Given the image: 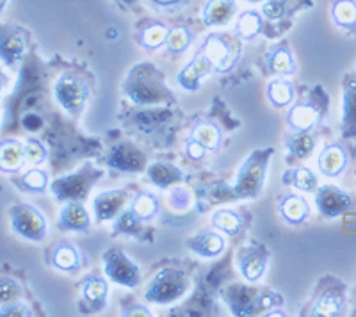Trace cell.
<instances>
[{
    "mask_svg": "<svg viewBox=\"0 0 356 317\" xmlns=\"http://www.w3.org/2000/svg\"><path fill=\"white\" fill-rule=\"evenodd\" d=\"M278 211L287 223L301 225L308 220L310 216V207H308L307 200L303 196L289 195L285 196L278 205Z\"/></svg>",
    "mask_w": 356,
    "mask_h": 317,
    "instance_id": "44dd1931",
    "label": "cell"
},
{
    "mask_svg": "<svg viewBox=\"0 0 356 317\" xmlns=\"http://www.w3.org/2000/svg\"><path fill=\"white\" fill-rule=\"evenodd\" d=\"M52 264L61 271H75L81 266V253L72 244L63 243L54 250Z\"/></svg>",
    "mask_w": 356,
    "mask_h": 317,
    "instance_id": "f1b7e54d",
    "label": "cell"
},
{
    "mask_svg": "<svg viewBox=\"0 0 356 317\" xmlns=\"http://www.w3.org/2000/svg\"><path fill=\"white\" fill-rule=\"evenodd\" d=\"M59 227L72 232H88L91 228V220L82 202H66L59 216Z\"/></svg>",
    "mask_w": 356,
    "mask_h": 317,
    "instance_id": "ac0fdd59",
    "label": "cell"
},
{
    "mask_svg": "<svg viewBox=\"0 0 356 317\" xmlns=\"http://www.w3.org/2000/svg\"><path fill=\"white\" fill-rule=\"evenodd\" d=\"M152 4L159 6V8H177L184 2V0H150Z\"/></svg>",
    "mask_w": 356,
    "mask_h": 317,
    "instance_id": "681fc988",
    "label": "cell"
},
{
    "mask_svg": "<svg viewBox=\"0 0 356 317\" xmlns=\"http://www.w3.org/2000/svg\"><path fill=\"white\" fill-rule=\"evenodd\" d=\"M123 316H150V310L141 305H132L130 309H123Z\"/></svg>",
    "mask_w": 356,
    "mask_h": 317,
    "instance_id": "c3c4849f",
    "label": "cell"
},
{
    "mask_svg": "<svg viewBox=\"0 0 356 317\" xmlns=\"http://www.w3.org/2000/svg\"><path fill=\"white\" fill-rule=\"evenodd\" d=\"M289 154L296 158H307L308 155L316 148V136L312 134V131L305 132H294L291 138L285 143Z\"/></svg>",
    "mask_w": 356,
    "mask_h": 317,
    "instance_id": "4dcf8cb0",
    "label": "cell"
},
{
    "mask_svg": "<svg viewBox=\"0 0 356 317\" xmlns=\"http://www.w3.org/2000/svg\"><path fill=\"white\" fill-rule=\"evenodd\" d=\"M248 2H262V0H248Z\"/></svg>",
    "mask_w": 356,
    "mask_h": 317,
    "instance_id": "f5cc1de1",
    "label": "cell"
},
{
    "mask_svg": "<svg viewBox=\"0 0 356 317\" xmlns=\"http://www.w3.org/2000/svg\"><path fill=\"white\" fill-rule=\"evenodd\" d=\"M123 93L138 106L171 104L175 100L164 74L152 63H139L130 70L123 82Z\"/></svg>",
    "mask_w": 356,
    "mask_h": 317,
    "instance_id": "6da1fadb",
    "label": "cell"
},
{
    "mask_svg": "<svg viewBox=\"0 0 356 317\" xmlns=\"http://www.w3.org/2000/svg\"><path fill=\"white\" fill-rule=\"evenodd\" d=\"M191 289V278L180 269H162L150 280L145 298L157 305H168L180 300Z\"/></svg>",
    "mask_w": 356,
    "mask_h": 317,
    "instance_id": "277c9868",
    "label": "cell"
},
{
    "mask_svg": "<svg viewBox=\"0 0 356 317\" xmlns=\"http://www.w3.org/2000/svg\"><path fill=\"white\" fill-rule=\"evenodd\" d=\"M6 4H8V0H0V13L4 11V8H6Z\"/></svg>",
    "mask_w": 356,
    "mask_h": 317,
    "instance_id": "f907efd6",
    "label": "cell"
},
{
    "mask_svg": "<svg viewBox=\"0 0 356 317\" xmlns=\"http://www.w3.org/2000/svg\"><path fill=\"white\" fill-rule=\"evenodd\" d=\"M267 98L275 107H287L294 100V88L289 81L276 79L267 86Z\"/></svg>",
    "mask_w": 356,
    "mask_h": 317,
    "instance_id": "e575fe53",
    "label": "cell"
},
{
    "mask_svg": "<svg viewBox=\"0 0 356 317\" xmlns=\"http://www.w3.org/2000/svg\"><path fill=\"white\" fill-rule=\"evenodd\" d=\"M25 52L24 34L17 29H0V59L6 65H15L20 61Z\"/></svg>",
    "mask_w": 356,
    "mask_h": 317,
    "instance_id": "e0dca14e",
    "label": "cell"
},
{
    "mask_svg": "<svg viewBox=\"0 0 356 317\" xmlns=\"http://www.w3.org/2000/svg\"><path fill=\"white\" fill-rule=\"evenodd\" d=\"M193 40H195V34L191 33L187 27H173L168 33L166 49L171 54H180L193 43Z\"/></svg>",
    "mask_w": 356,
    "mask_h": 317,
    "instance_id": "f35d334b",
    "label": "cell"
},
{
    "mask_svg": "<svg viewBox=\"0 0 356 317\" xmlns=\"http://www.w3.org/2000/svg\"><path fill=\"white\" fill-rule=\"evenodd\" d=\"M212 227L228 236H237L243 228V218L237 212L222 209V211H216L212 216Z\"/></svg>",
    "mask_w": 356,
    "mask_h": 317,
    "instance_id": "d590c367",
    "label": "cell"
},
{
    "mask_svg": "<svg viewBox=\"0 0 356 317\" xmlns=\"http://www.w3.org/2000/svg\"><path fill=\"white\" fill-rule=\"evenodd\" d=\"M267 70L273 75H292L296 72V63L291 50L284 45L273 47L266 56Z\"/></svg>",
    "mask_w": 356,
    "mask_h": 317,
    "instance_id": "603a6c76",
    "label": "cell"
},
{
    "mask_svg": "<svg viewBox=\"0 0 356 317\" xmlns=\"http://www.w3.org/2000/svg\"><path fill=\"white\" fill-rule=\"evenodd\" d=\"M25 158L24 147L18 141L0 143V170L2 171H17L22 166V161Z\"/></svg>",
    "mask_w": 356,
    "mask_h": 317,
    "instance_id": "83f0119b",
    "label": "cell"
},
{
    "mask_svg": "<svg viewBox=\"0 0 356 317\" xmlns=\"http://www.w3.org/2000/svg\"><path fill=\"white\" fill-rule=\"evenodd\" d=\"M222 300L234 316H255L260 312H271L282 305V294L275 291H257L248 285L234 284L222 291Z\"/></svg>",
    "mask_w": 356,
    "mask_h": 317,
    "instance_id": "7a4b0ae2",
    "label": "cell"
},
{
    "mask_svg": "<svg viewBox=\"0 0 356 317\" xmlns=\"http://www.w3.org/2000/svg\"><path fill=\"white\" fill-rule=\"evenodd\" d=\"M20 285L11 278H0V305H8L20 298Z\"/></svg>",
    "mask_w": 356,
    "mask_h": 317,
    "instance_id": "60d3db41",
    "label": "cell"
},
{
    "mask_svg": "<svg viewBox=\"0 0 356 317\" xmlns=\"http://www.w3.org/2000/svg\"><path fill=\"white\" fill-rule=\"evenodd\" d=\"M24 155L31 164H41L47 158V150L36 139H29L24 145Z\"/></svg>",
    "mask_w": 356,
    "mask_h": 317,
    "instance_id": "b9f144b4",
    "label": "cell"
},
{
    "mask_svg": "<svg viewBox=\"0 0 356 317\" xmlns=\"http://www.w3.org/2000/svg\"><path fill=\"white\" fill-rule=\"evenodd\" d=\"M13 230L20 234L24 239L40 243L47 237V220L33 205H17L11 209Z\"/></svg>",
    "mask_w": 356,
    "mask_h": 317,
    "instance_id": "9c48e42d",
    "label": "cell"
},
{
    "mask_svg": "<svg viewBox=\"0 0 356 317\" xmlns=\"http://www.w3.org/2000/svg\"><path fill=\"white\" fill-rule=\"evenodd\" d=\"M20 184L25 191L43 193L47 189V186H49V177H47V173L43 170H29L22 177Z\"/></svg>",
    "mask_w": 356,
    "mask_h": 317,
    "instance_id": "ab89813d",
    "label": "cell"
},
{
    "mask_svg": "<svg viewBox=\"0 0 356 317\" xmlns=\"http://www.w3.org/2000/svg\"><path fill=\"white\" fill-rule=\"evenodd\" d=\"M342 127H344V136L353 138L356 136V82L351 81L344 90V104H342Z\"/></svg>",
    "mask_w": 356,
    "mask_h": 317,
    "instance_id": "4316f807",
    "label": "cell"
},
{
    "mask_svg": "<svg viewBox=\"0 0 356 317\" xmlns=\"http://www.w3.org/2000/svg\"><path fill=\"white\" fill-rule=\"evenodd\" d=\"M107 166L122 173H139L146 170V155L132 143H118L107 155Z\"/></svg>",
    "mask_w": 356,
    "mask_h": 317,
    "instance_id": "30bf717a",
    "label": "cell"
},
{
    "mask_svg": "<svg viewBox=\"0 0 356 317\" xmlns=\"http://www.w3.org/2000/svg\"><path fill=\"white\" fill-rule=\"evenodd\" d=\"M22 123H24V127L27 129V131H40L41 125H43V120L38 116V114H27L24 120H22Z\"/></svg>",
    "mask_w": 356,
    "mask_h": 317,
    "instance_id": "bcb514c9",
    "label": "cell"
},
{
    "mask_svg": "<svg viewBox=\"0 0 356 317\" xmlns=\"http://www.w3.org/2000/svg\"><path fill=\"white\" fill-rule=\"evenodd\" d=\"M260 31H262V18H260V13L257 11H244L235 24V34L241 40H255Z\"/></svg>",
    "mask_w": 356,
    "mask_h": 317,
    "instance_id": "d6a6232c",
    "label": "cell"
},
{
    "mask_svg": "<svg viewBox=\"0 0 356 317\" xmlns=\"http://www.w3.org/2000/svg\"><path fill=\"white\" fill-rule=\"evenodd\" d=\"M107 293H109V285L104 278L100 277H91L86 280L84 287H82V296L84 301L89 305V309L98 312L106 307Z\"/></svg>",
    "mask_w": 356,
    "mask_h": 317,
    "instance_id": "cb8c5ba5",
    "label": "cell"
},
{
    "mask_svg": "<svg viewBox=\"0 0 356 317\" xmlns=\"http://www.w3.org/2000/svg\"><path fill=\"white\" fill-rule=\"evenodd\" d=\"M239 271L246 282H259L264 277L267 266V252L257 244H250L239 252Z\"/></svg>",
    "mask_w": 356,
    "mask_h": 317,
    "instance_id": "7c38bea8",
    "label": "cell"
},
{
    "mask_svg": "<svg viewBox=\"0 0 356 317\" xmlns=\"http://www.w3.org/2000/svg\"><path fill=\"white\" fill-rule=\"evenodd\" d=\"M104 271L114 284L123 287H138L141 282L138 264L120 248H111L104 253Z\"/></svg>",
    "mask_w": 356,
    "mask_h": 317,
    "instance_id": "52a82bcc",
    "label": "cell"
},
{
    "mask_svg": "<svg viewBox=\"0 0 356 317\" xmlns=\"http://www.w3.org/2000/svg\"><path fill=\"white\" fill-rule=\"evenodd\" d=\"M159 209H161L159 200L152 193L145 191L134 196L132 204H130V211L138 216L141 221H150L152 218H155L159 214Z\"/></svg>",
    "mask_w": 356,
    "mask_h": 317,
    "instance_id": "1f68e13d",
    "label": "cell"
},
{
    "mask_svg": "<svg viewBox=\"0 0 356 317\" xmlns=\"http://www.w3.org/2000/svg\"><path fill=\"white\" fill-rule=\"evenodd\" d=\"M211 72H214L211 61H209L205 57V54L200 50V52L193 57V61L187 66H184L182 72L178 74L177 81L186 91H198L202 81L207 75L211 74Z\"/></svg>",
    "mask_w": 356,
    "mask_h": 317,
    "instance_id": "5bb4252c",
    "label": "cell"
},
{
    "mask_svg": "<svg viewBox=\"0 0 356 317\" xmlns=\"http://www.w3.org/2000/svg\"><path fill=\"white\" fill-rule=\"evenodd\" d=\"M344 312V298L335 293H326L314 301L310 307V316H340Z\"/></svg>",
    "mask_w": 356,
    "mask_h": 317,
    "instance_id": "f546056e",
    "label": "cell"
},
{
    "mask_svg": "<svg viewBox=\"0 0 356 317\" xmlns=\"http://www.w3.org/2000/svg\"><path fill=\"white\" fill-rule=\"evenodd\" d=\"M114 234H125V236L139 237L143 232V221L132 211H122L114 221Z\"/></svg>",
    "mask_w": 356,
    "mask_h": 317,
    "instance_id": "8d00e7d4",
    "label": "cell"
},
{
    "mask_svg": "<svg viewBox=\"0 0 356 317\" xmlns=\"http://www.w3.org/2000/svg\"><path fill=\"white\" fill-rule=\"evenodd\" d=\"M332 18L339 27H356V2L355 0H335L332 6Z\"/></svg>",
    "mask_w": 356,
    "mask_h": 317,
    "instance_id": "836d02e7",
    "label": "cell"
},
{
    "mask_svg": "<svg viewBox=\"0 0 356 317\" xmlns=\"http://www.w3.org/2000/svg\"><path fill=\"white\" fill-rule=\"evenodd\" d=\"M319 171L326 177H339L348 166V154L340 145H328L324 147L319 155Z\"/></svg>",
    "mask_w": 356,
    "mask_h": 317,
    "instance_id": "d6986e66",
    "label": "cell"
},
{
    "mask_svg": "<svg viewBox=\"0 0 356 317\" xmlns=\"http://www.w3.org/2000/svg\"><path fill=\"white\" fill-rule=\"evenodd\" d=\"M102 175H104V171L97 170L91 163H86L84 166L79 168L72 175L57 179L50 187H52L54 196L59 202H65V204L66 202H84L93 184Z\"/></svg>",
    "mask_w": 356,
    "mask_h": 317,
    "instance_id": "5b68a950",
    "label": "cell"
},
{
    "mask_svg": "<svg viewBox=\"0 0 356 317\" xmlns=\"http://www.w3.org/2000/svg\"><path fill=\"white\" fill-rule=\"evenodd\" d=\"M56 100L68 114H79L89 98V86L75 74H65L59 77L54 88Z\"/></svg>",
    "mask_w": 356,
    "mask_h": 317,
    "instance_id": "ba28073f",
    "label": "cell"
},
{
    "mask_svg": "<svg viewBox=\"0 0 356 317\" xmlns=\"http://www.w3.org/2000/svg\"><path fill=\"white\" fill-rule=\"evenodd\" d=\"M284 184H291V186H294L296 189H300L303 193H316L319 180H317V175L310 168L301 166L296 168V170L285 171Z\"/></svg>",
    "mask_w": 356,
    "mask_h": 317,
    "instance_id": "484cf974",
    "label": "cell"
},
{
    "mask_svg": "<svg viewBox=\"0 0 356 317\" xmlns=\"http://www.w3.org/2000/svg\"><path fill=\"white\" fill-rule=\"evenodd\" d=\"M168 33H170V29H168L166 25L152 24V25H148L145 31H143L139 41H141V45L145 47V49L155 50V49H159V47L166 45Z\"/></svg>",
    "mask_w": 356,
    "mask_h": 317,
    "instance_id": "74e56055",
    "label": "cell"
},
{
    "mask_svg": "<svg viewBox=\"0 0 356 317\" xmlns=\"http://www.w3.org/2000/svg\"><path fill=\"white\" fill-rule=\"evenodd\" d=\"M187 155H189L191 158H195V161H198V158H202L203 155H205V148L202 147V145H198V143L196 141H187Z\"/></svg>",
    "mask_w": 356,
    "mask_h": 317,
    "instance_id": "7dc6e473",
    "label": "cell"
},
{
    "mask_svg": "<svg viewBox=\"0 0 356 317\" xmlns=\"http://www.w3.org/2000/svg\"><path fill=\"white\" fill-rule=\"evenodd\" d=\"M319 107L314 102H301L296 104L291 111H289L287 123L294 132H305L316 129V125L321 120Z\"/></svg>",
    "mask_w": 356,
    "mask_h": 317,
    "instance_id": "9a60e30c",
    "label": "cell"
},
{
    "mask_svg": "<svg viewBox=\"0 0 356 317\" xmlns=\"http://www.w3.org/2000/svg\"><path fill=\"white\" fill-rule=\"evenodd\" d=\"M171 207L175 211H187L191 207V195L184 187H175L171 193Z\"/></svg>",
    "mask_w": 356,
    "mask_h": 317,
    "instance_id": "ee69618b",
    "label": "cell"
},
{
    "mask_svg": "<svg viewBox=\"0 0 356 317\" xmlns=\"http://www.w3.org/2000/svg\"><path fill=\"white\" fill-rule=\"evenodd\" d=\"M189 139L202 145L207 152H214L218 150L219 143H221V131H219L218 125H214V123L203 122L195 125V129L191 131Z\"/></svg>",
    "mask_w": 356,
    "mask_h": 317,
    "instance_id": "d4e9b609",
    "label": "cell"
},
{
    "mask_svg": "<svg viewBox=\"0 0 356 317\" xmlns=\"http://www.w3.org/2000/svg\"><path fill=\"white\" fill-rule=\"evenodd\" d=\"M273 154H275L273 148H259V150L251 152V155L244 161L237 173V180L234 186L235 198L253 200L262 193L266 171Z\"/></svg>",
    "mask_w": 356,
    "mask_h": 317,
    "instance_id": "3957f363",
    "label": "cell"
},
{
    "mask_svg": "<svg viewBox=\"0 0 356 317\" xmlns=\"http://www.w3.org/2000/svg\"><path fill=\"white\" fill-rule=\"evenodd\" d=\"M316 205L324 218H339L353 207V200L339 187L321 186L316 191Z\"/></svg>",
    "mask_w": 356,
    "mask_h": 317,
    "instance_id": "8fae6325",
    "label": "cell"
},
{
    "mask_svg": "<svg viewBox=\"0 0 356 317\" xmlns=\"http://www.w3.org/2000/svg\"><path fill=\"white\" fill-rule=\"evenodd\" d=\"M235 0H209L203 8V24L207 27H225L235 18Z\"/></svg>",
    "mask_w": 356,
    "mask_h": 317,
    "instance_id": "2e32d148",
    "label": "cell"
},
{
    "mask_svg": "<svg viewBox=\"0 0 356 317\" xmlns=\"http://www.w3.org/2000/svg\"><path fill=\"white\" fill-rule=\"evenodd\" d=\"M31 316V310L29 307H25L24 303H18V301H13L0 309V317H25Z\"/></svg>",
    "mask_w": 356,
    "mask_h": 317,
    "instance_id": "f6af8a7d",
    "label": "cell"
},
{
    "mask_svg": "<svg viewBox=\"0 0 356 317\" xmlns=\"http://www.w3.org/2000/svg\"><path fill=\"white\" fill-rule=\"evenodd\" d=\"M123 2H125V4H136L138 0H123Z\"/></svg>",
    "mask_w": 356,
    "mask_h": 317,
    "instance_id": "816d5d0a",
    "label": "cell"
},
{
    "mask_svg": "<svg viewBox=\"0 0 356 317\" xmlns=\"http://www.w3.org/2000/svg\"><path fill=\"white\" fill-rule=\"evenodd\" d=\"M187 248L205 259H214L225 250V239L218 232H203L187 239Z\"/></svg>",
    "mask_w": 356,
    "mask_h": 317,
    "instance_id": "ffe728a7",
    "label": "cell"
},
{
    "mask_svg": "<svg viewBox=\"0 0 356 317\" xmlns=\"http://www.w3.org/2000/svg\"><path fill=\"white\" fill-rule=\"evenodd\" d=\"M127 202H129V193L123 191V189L100 193L93 202V211L95 216H97L98 223L114 220V218L123 211Z\"/></svg>",
    "mask_w": 356,
    "mask_h": 317,
    "instance_id": "4fadbf2b",
    "label": "cell"
},
{
    "mask_svg": "<svg viewBox=\"0 0 356 317\" xmlns=\"http://www.w3.org/2000/svg\"><path fill=\"white\" fill-rule=\"evenodd\" d=\"M146 175L152 182L161 189H168L171 186L182 182L184 173L178 170L177 166L170 163H154L150 166H146Z\"/></svg>",
    "mask_w": 356,
    "mask_h": 317,
    "instance_id": "7402d4cb",
    "label": "cell"
},
{
    "mask_svg": "<svg viewBox=\"0 0 356 317\" xmlns=\"http://www.w3.org/2000/svg\"><path fill=\"white\" fill-rule=\"evenodd\" d=\"M0 90H2V79H0Z\"/></svg>",
    "mask_w": 356,
    "mask_h": 317,
    "instance_id": "db71d44e",
    "label": "cell"
},
{
    "mask_svg": "<svg viewBox=\"0 0 356 317\" xmlns=\"http://www.w3.org/2000/svg\"><path fill=\"white\" fill-rule=\"evenodd\" d=\"M287 2L285 0H266L262 4V15L269 20H280L285 15Z\"/></svg>",
    "mask_w": 356,
    "mask_h": 317,
    "instance_id": "7bdbcfd3",
    "label": "cell"
},
{
    "mask_svg": "<svg viewBox=\"0 0 356 317\" xmlns=\"http://www.w3.org/2000/svg\"><path fill=\"white\" fill-rule=\"evenodd\" d=\"M202 52L211 61L214 72H230L239 61L241 57V43L239 40L232 34L214 33L207 36L205 43L202 47Z\"/></svg>",
    "mask_w": 356,
    "mask_h": 317,
    "instance_id": "8992f818",
    "label": "cell"
}]
</instances>
